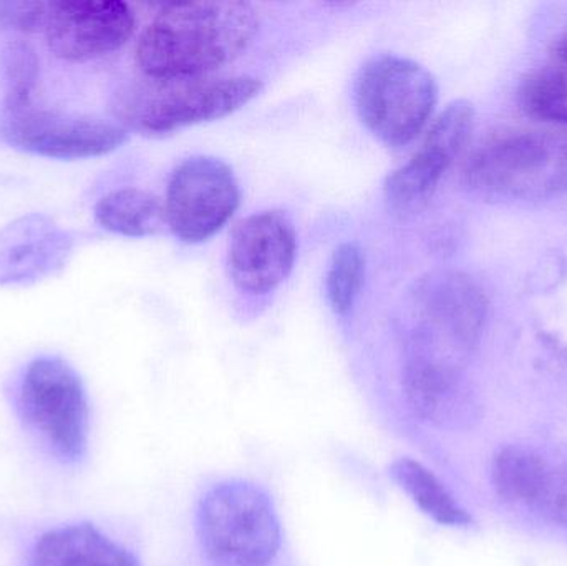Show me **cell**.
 <instances>
[{"mask_svg":"<svg viewBox=\"0 0 567 566\" xmlns=\"http://www.w3.org/2000/svg\"><path fill=\"white\" fill-rule=\"evenodd\" d=\"M549 467L536 452L508 445L493 459L492 482L496 494L509 504L539 505Z\"/></svg>","mask_w":567,"mask_h":566,"instance_id":"obj_17","label":"cell"},{"mask_svg":"<svg viewBox=\"0 0 567 566\" xmlns=\"http://www.w3.org/2000/svg\"><path fill=\"white\" fill-rule=\"evenodd\" d=\"M25 566H142L138 558L92 524H70L40 535Z\"/></svg>","mask_w":567,"mask_h":566,"instance_id":"obj_14","label":"cell"},{"mask_svg":"<svg viewBox=\"0 0 567 566\" xmlns=\"http://www.w3.org/2000/svg\"><path fill=\"white\" fill-rule=\"evenodd\" d=\"M389 471L396 485L436 524L453 528H465L473 524L472 515L425 465L403 457L392 462Z\"/></svg>","mask_w":567,"mask_h":566,"instance_id":"obj_16","label":"cell"},{"mask_svg":"<svg viewBox=\"0 0 567 566\" xmlns=\"http://www.w3.org/2000/svg\"><path fill=\"white\" fill-rule=\"evenodd\" d=\"M238 206V182L223 159L192 156L169 178L166 222L182 241L212 238L233 218Z\"/></svg>","mask_w":567,"mask_h":566,"instance_id":"obj_9","label":"cell"},{"mask_svg":"<svg viewBox=\"0 0 567 566\" xmlns=\"http://www.w3.org/2000/svg\"><path fill=\"white\" fill-rule=\"evenodd\" d=\"M95 219L106 231L126 238L158 235L168 226L165 203L138 188L116 189L100 198Z\"/></svg>","mask_w":567,"mask_h":566,"instance_id":"obj_15","label":"cell"},{"mask_svg":"<svg viewBox=\"0 0 567 566\" xmlns=\"http://www.w3.org/2000/svg\"><path fill=\"white\" fill-rule=\"evenodd\" d=\"M556 59L567 60V29L556 47Z\"/></svg>","mask_w":567,"mask_h":566,"instance_id":"obj_23","label":"cell"},{"mask_svg":"<svg viewBox=\"0 0 567 566\" xmlns=\"http://www.w3.org/2000/svg\"><path fill=\"white\" fill-rule=\"evenodd\" d=\"M136 29V17L120 0L50 2L45 42L56 59L89 62L122 49Z\"/></svg>","mask_w":567,"mask_h":566,"instance_id":"obj_11","label":"cell"},{"mask_svg":"<svg viewBox=\"0 0 567 566\" xmlns=\"http://www.w3.org/2000/svg\"><path fill=\"white\" fill-rule=\"evenodd\" d=\"M69 229L40 213L20 216L0 228V288L32 286L59 275L73 255Z\"/></svg>","mask_w":567,"mask_h":566,"instance_id":"obj_13","label":"cell"},{"mask_svg":"<svg viewBox=\"0 0 567 566\" xmlns=\"http://www.w3.org/2000/svg\"><path fill=\"white\" fill-rule=\"evenodd\" d=\"M473 123L472 103L458 100L446 106L430 126L419 152L386 178L383 195L393 215L409 218L429 205L446 169L468 142Z\"/></svg>","mask_w":567,"mask_h":566,"instance_id":"obj_10","label":"cell"},{"mask_svg":"<svg viewBox=\"0 0 567 566\" xmlns=\"http://www.w3.org/2000/svg\"><path fill=\"white\" fill-rule=\"evenodd\" d=\"M466 185L513 199H542L567 192V140L548 133H516L493 140L470 159Z\"/></svg>","mask_w":567,"mask_h":566,"instance_id":"obj_6","label":"cell"},{"mask_svg":"<svg viewBox=\"0 0 567 566\" xmlns=\"http://www.w3.org/2000/svg\"><path fill=\"white\" fill-rule=\"evenodd\" d=\"M432 73L405 56L383 53L360 69L353 100L363 125L386 146L409 145L422 132L436 105Z\"/></svg>","mask_w":567,"mask_h":566,"instance_id":"obj_5","label":"cell"},{"mask_svg":"<svg viewBox=\"0 0 567 566\" xmlns=\"http://www.w3.org/2000/svg\"><path fill=\"white\" fill-rule=\"evenodd\" d=\"M365 278V258L353 243H343L333 251L327 271V299L333 312L347 316L355 306Z\"/></svg>","mask_w":567,"mask_h":566,"instance_id":"obj_20","label":"cell"},{"mask_svg":"<svg viewBox=\"0 0 567 566\" xmlns=\"http://www.w3.org/2000/svg\"><path fill=\"white\" fill-rule=\"evenodd\" d=\"M40 80V59L32 43L9 40L0 50V86L3 113H22L32 109Z\"/></svg>","mask_w":567,"mask_h":566,"instance_id":"obj_18","label":"cell"},{"mask_svg":"<svg viewBox=\"0 0 567 566\" xmlns=\"http://www.w3.org/2000/svg\"><path fill=\"white\" fill-rule=\"evenodd\" d=\"M538 507L556 524L567 527V462L549 469L548 482Z\"/></svg>","mask_w":567,"mask_h":566,"instance_id":"obj_22","label":"cell"},{"mask_svg":"<svg viewBox=\"0 0 567 566\" xmlns=\"http://www.w3.org/2000/svg\"><path fill=\"white\" fill-rule=\"evenodd\" d=\"M126 138L128 132L120 123L99 116L35 109L0 116V142L42 158H96L115 152Z\"/></svg>","mask_w":567,"mask_h":566,"instance_id":"obj_8","label":"cell"},{"mask_svg":"<svg viewBox=\"0 0 567 566\" xmlns=\"http://www.w3.org/2000/svg\"><path fill=\"white\" fill-rule=\"evenodd\" d=\"M415 306L420 325L409 349L462 364L478 341L485 319L478 288L462 275L432 276L416 288Z\"/></svg>","mask_w":567,"mask_h":566,"instance_id":"obj_7","label":"cell"},{"mask_svg":"<svg viewBox=\"0 0 567 566\" xmlns=\"http://www.w3.org/2000/svg\"><path fill=\"white\" fill-rule=\"evenodd\" d=\"M259 30V13L241 0L165 3L143 30L136 65L145 79H199L241 56Z\"/></svg>","mask_w":567,"mask_h":566,"instance_id":"obj_1","label":"cell"},{"mask_svg":"<svg viewBox=\"0 0 567 566\" xmlns=\"http://www.w3.org/2000/svg\"><path fill=\"white\" fill-rule=\"evenodd\" d=\"M256 76H199V79H146L122 86L112 109L120 125L148 136L168 135L186 126L215 122L238 112L261 93Z\"/></svg>","mask_w":567,"mask_h":566,"instance_id":"obj_2","label":"cell"},{"mask_svg":"<svg viewBox=\"0 0 567 566\" xmlns=\"http://www.w3.org/2000/svg\"><path fill=\"white\" fill-rule=\"evenodd\" d=\"M523 109L545 122L567 125V60L536 70L522 89Z\"/></svg>","mask_w":567,"mask_h":566,"instance_id":"obj_19","label":"cell"},{"mask_svg":"<svg viewBox=\"0 0 567 566\" xmlns=\"http://www.w3.org/2000/svg\"><path fill=\"white\" fill-rule=\"evenodd\" d=\"M297 236L282 212L256 213L236 226L229 243L233 282L248 295L275 291L292 271Z\"/></svg>","mask_w":567,"mask_h":566,"instance_id":"obj_12","label":"cell"},{"mask_svg":"<svg viewBox=\"0 0 567 566\" xmlns=\"http://www.w3.org/2000/svg\"><path fill=\"white\" fill-rule=\"evenodd\" d=\"M20 421L62 464H79L89 447L90 408L79 372L60 356H39L16 389Z\"/></svg>","mask_w":567,"mask_h":566,"instance_id":"obj_4","label":"cell"},{"mask_svg":"<svg viewBox=\"0 0 567 566\" xmlns=\"http://www.w3.org/2000/svg\"><path fill=\"white\" fill-rule=\"evenodd\" d=\"M198 538L209 566H271L281 550V524L262 488L221 482L199 502Z\"/></svg>","mask_w":567,"mask_h":566,"instance_id":"obj_3","label":"cell"},{"mask_svg":"<svg viewBox=\"0 0 567 566\" xmlns=\"http://www.w3.org/2000/svg\"><path fill=\"white\" fill-rule=\"evenodd\" d=\"M50 2L0 0V30L17 33H37L45 30Z\"/></svg>","mask_w":567,"mask_h":566,"instance_id":"obj_21","label":"cell"}]
</instances>
